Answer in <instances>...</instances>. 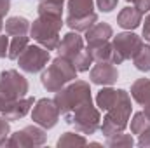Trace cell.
Masks as SVG:
<instances>
[{"label":"cell","instance_id":"6da1fadb","mask_svg":"<svg viewBox=\"0 0 150 148\" xmlns=\"http://www.w3.org/2000/svg\"><path fill=\"white\" fill-rule=\"evenodd\" d=\"M37 11L38 18L30 26V35L47 51H56L59 45V30L63 26V4L38 2Z\"/></svg>","mask_w":150,"mask_h":148},{"label":"cell","instance_id":"7a4b0ae2","mask_svg":"<svg viewBox=\"0 0 150 148\" xmlns=\"http://www.w3.org/2000/svg\"><path fill=\"white\" fill-rule=\"evenodd\" d=\"M54 103L58 106L59 113L63 117L74 113L75 110L93 103V98H91V87L87 82L84 80H72L70 85L59 89L54 96Z\"/></svg>","mask_w":150,"mask_h":148},{"label":"cell","instance_id":"3957f363","mask_svg":"<svg viewBox=\"0 0 150 148\" xmlns=\"http://www.w3.org/2000/svg\"><path fill=\"white\" fill-rule=\"evenodd\" d=\"M131 96L124 89H119L117 101L107 110L103 117V124L100 125V131L103 136H112L117 132H124V129L129 124L131 115Z\"/></svg>","mask_w":150,"mask_h":148},{"label":"cell","instance_id":"277c9868","mask_svg":"<svg viewBox=\"0 0 150 148\" xmlns=\"http://www.w3.org/2000/svg\"><path fill=\"white\" fill-rule=\"evenodd\" d=\"M75 78H77V68L74 66V63L67 58L58 56L56 59H52L47 70H44L40 82L44 89H47L49 92H58L59 89H63L68 82H72Z\"/></svg>","mask_w":150,"mask_h":148},{"label":"cell","instance_id":"5b68a950","mask_svg":"<svg viewBox=\"0 0 150 148\" xmlns=\"http://www.w3.org/2000/svg\"><path fill=\"white\" fill-rule=\"evenodd\" d=\"M58 56L67 58L74 63L77 72H87L91 65L94 63L91 54L84 51V38L79 35V32H70L59 40L58 45Z\"/></svg>","mask_w":150,"mask_h":148},{"label":"cell","instance_id":"8992f818","mask_svg":"<svg viewBox=\"0 0 150 148\" xmlns=\"http://www.w3.org/2000/svg\"><path fill=\"white\" fill-rule=\"evenodd\" d=\"M68 16L67 25L72 32H87L93 25L98 23V14L94 12L93 0H68Z\"/></svg>","mask_w":150,"mask_h":148},{"label":"cell","instance_id":"52a82bcc","mask_svg":"<svg viewBox=\"0 0 150 148\" xmlns=\"http://www.w3.org/2000/svg\"><path fill=\"white\" fill-rule=\"evenodd\" d=\"M67 124L74 125L75 131H79L80 134H94L100 125H101V117H100V110L96 106H93V103L75 110L74 113L63 117Z\"/></svg>","mask_w":150,"mask_h":148},{"label":"cell","instance_id":"ba28073f","mask_svg":"<svg viewBox=\"0 0 150 148\" xmlns=\"http://www.w3.org/2000/svg\"><path fill=\"white\" fill-rule=\"evenodd\" d=\"M143 40L136 33L124 32L117 33L112 40V63L113 65H122L127 59H133L136 52L142 49Z\"/></svg>","mask_w":150,"mask_h":148},{"label":"cell","instance_id":"9c48e42d","mask_svg":"<svg viewBox=\"0 0 150 148\" xmlns=\"http://www.w3.org/2000/svg\"><path fill=\"white\" fill-rule=\"evenodd\" d=\"M30 85L28 80L16 70H4L0 72V94L11 101L21 99L26 96Z\"/></svg>","mask_w":150,"mask_h":148},{"label":"cell","instance_id":"30bf717a","mask_svg":"<svg viewBox=\"0 0 150 148\" xmlns=\"http://www.w3.org/2000/svg\"><path fill=\"white\" fill-rule=\"evenodd\" d=\"M49 59H51V56H49V51L45 47H42V45H30L28 44V47L19 54L18 65L26 73H38V72H42L47 66Z\"/></svg>","mask_w":150,"mask_h":148},{"label":"cell","instance_id":"8fae6325","mask_svg":"<svg viewBox=\"0 0 150 148\" xmlns=\"http://www.w3.org/2000/svg\"><path fill=\"white\" fill-rule=\"evenodd\" d=\"M47 141V134L44 127L40 125H26L21 131H16L7 140V147L12 148H30V147H42Z\"/></svg>","mask_w":150,"mask_h":148},{"label":"cell","instance_id":"7c38bea8","mask_svg":"<svg viewBox=\"0 0 150 148\" xmlns=\"http://www.w3.org/2000/svg\"><path fill=\"white\" fill-rule=\"evenodd\" d=\"M32 118H33V122L38 124L40 127L52 129L58 124V120H59V110H58L54 99H47V98L38 99L37 103L33 105Z\"/></svg>","mask_w":150,"mask_h":148},{"label":"cell","instance_id":"4fadbf2b","mask_svg":"<svg viewBox=\"0 0 150 148\" xmlns=\"http://www.w3.org/2000/svg\"><path fill=\"white\" fill-rule=\"evenodd\" d=\"M89 78L96 85H112L119 80V72L113 66L112 61H101V63H96L91 68Z\"/></svg>","mask_w":150,"mask_h":148},{"label":"cell","instance_id":"5bb4252c","mask_svg":"<svg viewBox=\"0 0 150 148\" xmlns=\"http://www.w3.org/2000/svg\"><path fill=\"white\" fill-rule=\"evenodd\" d=\"M33 105H35V101H33V98H21V99H16V101H11L9 105H7V108L5 111L0 115V117H4V118H7L9 122H14V120H19V118H23L28 111L33 108Z\"/></svg>","mask_w":150,"mask_h":148},{"label":"cell","instance_id":"9a60e30c","mask_svg":"<svg viewBox=\"0 0 150 148\" xmlns=\"http://www.w3.org/2000/svg\"><path fill=\"white\" fill-rule=\"evenodd\" d=\"M142 18H143V14H142L136 7H124V9L119 12V16H117V25H119L120 28L131 32V30H134V28L140 26Z\"/></svg>","mask_w":150,"mask_h":148},{"label":"cell","instance_id":"2e32d148","mask_svg":"<svg viewBox=\"0 0 150 148\" xmlns=\"http://www.w3.org/2000/svg\"><path fill=\"white\" fill-rule=\"evenodd\" d=\"M113 37V30L108 23H96L86 32V42L87 45L98 44V42H107Z\"/></svg>","mask_w":150,"mask_h":148},{"label":"cell","instance_id":"e0dca14e","mask_svg":"<svg viewBox=\"0 0 150 148\" xmlns=\"http://www.w3.org/2000/svg\"><path fill=\"white\" fill-rule=\"evenodd\" d=\"M131 98L142 106L150 105V78H138L133 82Z\"/></svg>","mask_w":150,"mask_h":148},{"label":"cell","instance_id":"ac0fdd59","mask_svg":"<svg viewBox=\"0 0 150 148\" xmlns=\"http://www.w3.org/2000/svg\"><path fill=\"white\" fill-rule=\"evenodd\" d=\"M4 28H5V35H9V37L26 35L30 30V21L26 18H21V16H12L5 21Z\"/></svg>","mask_w":150,"mask_h":148},{"label":"cell","instance_id":"d6986e66","mask_svg":"<svg viewBox=\"0 0 150 148\" xmlns=\"http://www.w3.org/2000/svg\"><path fill=\"white\" fill-rule=\"evenodd\" d=\"M87 52L91 54L93 61L101 63V61H112V44L107 42H98L87 45Z\"/></svg>","mask_w":150,"mask_h":148},{"label":"cell","instance_id":"ffe728a7","mask_svg":"<svg viewBox=\"0 0 150 148\" xmlns=\"http://www.w3.org/2000/svg\"><path fill=\"white\" fill-rule=\"evenodd\" d=\"M117 96H119V89H112V87H103L98 96H96V105H98V110L107 111L113 103L117 101Z\"/></svg>","mask_w":150,"mask_h":148},{"label":"cell","instance_id":"44dd1931","mask_svg":"<svg viewBox=\"0 0 150 148\" xmlns=\"http://www.w3.org/2000/svg\"><path fill=\"white\" fill-rule=\"evenodd\" d=\"M133 63H134L136 70H140V72H150V44L149 45H145V44L142 45V49L133 58Z\"/></svg>","mask_w":150,"mask_h":148},{"label":"cell","instance_id":"7402d4cb","mask_svg":"<svg viewBox=\"0 0 150 148\" xmlns=\"http://www.w3.org/2000/svg\"><path fill=\"white\" fill-rule=\"evenodd\" d=\"M58 148H68V147H86L87 140L82 134H75V132H65L59 140H58Z\"/></svg>","mask_w":150,"mask_h":148},{"label":"cell","instance_id":"603a6c76","mask_svg":"<svg viewBox=\"0 0 150 148\" xmlns=\"http://www.w3.org/2000/svg\"><path fill=\"white\" fill-rule=\"evenodd\" d=\"M28 47V37L26 35H19V37H12V42L9 44V51H7V58L9 59H18L19 54Z\"/></svg>","mask_w":150,"mask_h":148},{"label":"cell","instance_id":"cb8c5ba5","mask_svg":"<svg viewBox=\"0 0 150 148\" xmlns=\"http://www.w3.org/2000/svg\"><path fill=\"white\" fill-rule=\"evenodd\" d=\"M134 140L131 134H124V132H117L112 136H107V147L112 148H120V147H133Z\"/></svg>","mask_w":150,"mask_h":148},{"label":"cell","instance_id":"d4e9b609","mask_svg":"<svg viewBox=\"0 0 150 148\" xmlns=\"http://www.w3.org/2000/svg\"><path fill=\"white\" fill-rule=\"evenodd\" d=\"M149 125H150V120L145 115V111H138V113L133 115V120H131V132L133 134H142Z\"/></svg>","mask_w":150,"mask_h":148},{"label":"cell","instance_id":"484cf974","mask_svg":"<svg viewBox=\"0 0 150 148\" xmlns=\"http://www.w3.org/2000/svg\"><path fill=\"white\" fill-rule=\"evenodd\" d=\"M9 134H11V125H9V120L0 117V147L7 145V140H9Z\"/></svg>","mask_w":150,"mask_h":148},{"label":"cell","instance_id":"4316f807","mask_svg":"<svg viewBox=\"0 0 150 148\" xmlns=\"http://www.w3.org/2000/svg\"><path fill=\"white\" fill-rule=\"evenodd\" d=\"M96 4L101 12H112L117 7V0H96Z\"/></svg>","mask_w":150,"mask_h":148},{"label":"cell","instance_id":"83f0119b","mask_svg":"<svg viewBox=\"0 0 150 148\" xmlns=\"http://www.w3.org/2000/svg\"><path fill=\"white\" fill-rule=\"evenodd\" d=\"M138 145L142 148H150V125L142 134H138Z\"/></svg>","mask_w":150,"mask_h":148},{"label":"cell","instance_id":"f1b7e54d","mask_svg":"<svg viewBox=\"0 0 150 148\" xmlns=\"http://www.w3.org/2000/svg\"><path fill=\"white\" fill-rule=\"evenodd\" d=\"M133 4H134V7H136L142 14H145V12L150 11V0H133Z\"/></svg>","mask_w":150,"mask_h":148},{"label":"cell","instance_id":"f546056e","mask_svg":"<svg viewBox=\"0 0 150 148\" xmlns=\"http://www.w3.org/2000/svg\"><path fill=\"white\" fill-rule=\"evenodd\" d=\"M7 51H9V37L0 35V59H2V58H5Z\"/></svg>","mask_w":150,"mask_h":148},{"label":"cell","instance_id":"4dcf8cb0","mask_svg":"<svg viewBox=\"0 0 150 148\" xmlns=\"http://www.w3.org/2000/svg\"><path fill=\"white\" fill-rule=\"evenodd\" d=\"M11 9V0H0V18H4Z\"/></svg>","mask_w":150,"mask_h":148},{"label":"cell","instance_id":"1f68e13d","mask_svg":"<svg viewBox=\"0 0 150 148\" xmlns=\"http://www.w3.org/2000/svg\"><path fill=\"white\" fill-rule=\"evenodd\" d=\"M143 37H145V40H149V42H150V14L145 18V25H143Z\"/></svg>","mask_w":150,"mask_h":148},{"label":"cell","instance_id":"d6a6232c","mask_svg":"<svg viewBox=\"0 0 150 148\" xmlns=\"http://www.w3.org/2000/svg\"><path fill=\"white\" fill-rule=\"evenodd\" d=\"M11 103V99H7V98H4L2 94H0V115L5 111V108H7V105Z\"/></svg>","mask_w":150,"mask_h":148},{"label":"cell","instance_id":"836d02e7","mask_svg":"<svg viewBox=\"0 0 150 148\" xmlns=\"http://www.w3.org/2000/svg\"><path fill=\"white\" fill-rule=\"evenodd\" d=\"M38 2H54V4H63L65 0H38Z\"/></svg>","mask_w":150,"mask_h":148},{"label":"cell","instance_id":"e575fe53","mask_svg":"<svg viewBox=\"0 0 150 148\" xmlns=\"http://www.w3.org/2000/svg\"><path fill=\"white\" fill-rule=\"evenodd\" d=\"M145 115L149 117V120H150V105H147V106H145Z\"/></svg>","mask_w":150,"mask_h":148},{"label":"cell","instance_id":"d590c367","mask_svg":"<svg viewBox=\"0 0 150 148\" xmlns=\"http://www.w3.org/2000/svg\"><path fill=\"white\" fill-rule=\"evenodd\" d=\"M4 30V18H0V32Z\"/></svg>","mask_w":150,"mask_h":148},{"label":"cell","instance_id":"8d00e7d4","mask_svg":"<svg viewBox=\"0 0 150 148\" xmlns=\"http://www.w3.org/2000/svg\"><path fill=\"white\" fill-rule=\"evenodd\" d=\"M126 2H133V0H126Z\"/></svg>","mask_w":150,"mask_h":148}]
</instances>
